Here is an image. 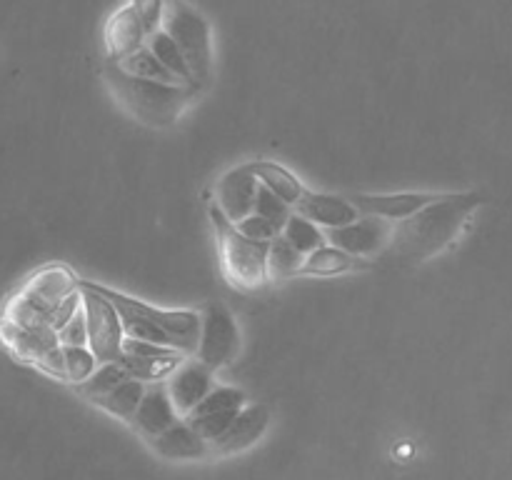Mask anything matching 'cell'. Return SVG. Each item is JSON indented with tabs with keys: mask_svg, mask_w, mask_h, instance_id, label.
Here are the masks:
<instances>
[{
	"mask_svg": "<svg viewBox=\"0 0 512 480\" xmlns=\"http://www.w3.org/2000/svg\"><path fill=\"white\" fill-rule=\"evenodd\" d=\"M148 48L158 55V60L170 70V73L178 75L185 85H193V88H198L193 80V73H190V65H188V60H185L183 50L178 48V43H175V40L170 38L163 28H158L155 33H150Z\"/></svg>",
	"mask_w": 512,
	"mask_h": 480,
	"instance_id": "obj_23",
	"label": "cell"
},
{
	"mask_svg": "<svg viewBox=\"0 0 512 480\" xmlns=\"http://www.w3.org/2000/svg\"><path fill=\"white\" fill-rule=\"evenodd\" d=\"M5 320H10L15 325H23V328H53L48 310L35 303V300H30L25 293H18L15 298L8 300V305H5Z\"/></svg>",
	"mask_w": 512,
	"mask_h": 480,
	"instance_id": "obj_27",
	"label": "cell"
},
{
	"mask_svg": "<svg viewBox=\"0 0 512 480\" xmlns=\"http://www.w3.org/2000/svg\"><path fill=\"white\" fill-rule=\"evenodd\" d=\"M78 285L83 290V308L85 320H88V348L93 350L98 363L120 360L123 358L125 330L118 308L85 280H78Z\"/></svg>",
	"mask_w": 512,
	"mask_h": 480,
	"instance_id": "obj_5",
	"label": "cell"
},
{
	"mask_svg": "<svg viewBox=\"0 0 512 480\" xmlns=\"http://www.w3.org/2000/svg\"><path fill=\"white\" fill-rule=\"evenodd\" d=\"M128 378H130V373L123 368V363H120V360H110V363H100L88 380H83V383L75 385V390H78L83 398H88L90 403H93V400H98L100 395H105V393H110L113 388H118V385Z\"/></svg>",
	"mask_w": 512,
	"mask_h": 480,
	"instance_id": "obj_24",
	"label": "cell"
},
{
	"mask_svg": "<svg viewBox=\"0 0 512 480\" xmlns=\"http://www.w3.org/2000/svg\"><path fill=\"white\" fill-rule=\"evenodd\" d=\"M78 288H80L78 280H75V275L70 273L68 268H63V265H48V268L30 275V278L25 280L23 288H20V293H25L30 300L43 305V308L50 313V320H53L55 305H58L65 295H70Z\"/></svg>",
	"mask_w": 512,
	"mask_h": 480,
	"instance_id": "obj_15",
	"label": "cell"
},
{
	"mask_svg": "<svg viewBox=\"0 0 512 480\" xmlns=\"http://www.w3.org/2000/svg\"><path fill=\"white\" fill-rule=\"evenodd\" d=\"M110 63H113V60H110ZM118 65L123 70H128V73L138 75V78L160 80V83H183V80H180L178 75H173L168 68H165L163 63H160L158 55H155L153 50L148 48V45H143V48L135 50L133 55H128V58H125V60H120Z\"/></svg>",
	"mask_w": 512,
	"mask_h": 480,
	"instance_id": "obj_25",
	"label": "cell"
},
{
	"mask_svg": "<svg viewBox=\"0 0 512 480\" xmlns=\"http://www.w3.org/2000/svg\"><path fill=\"white\" fill-rule=\"evenodd\" d=\"M40 370H45L48 375L58 380H68V373H65V353H63V345H55V348L45 350L38 360H35Z\"/></svg>",
	"mask_w": 512,
	"mask_h": 480,
	"instance_id": "obj_33",
	"label": "cell"
},
{
	"mask_svg": "<svg viewBox=\"0 0 512 480\" xmlns=\"http://www.w3.org/2000/svg\"><path fill=\"white\" fill-rule=\"evenodd\" d=\"M160 28L183 50L195 85L203 90L213 75V35H210V23L205 15L185 0H165Z\"/></svg>",
	"mask_w": 512,
	"mask_h": 480,
	"instance_id": "obj_4",
	"label": "cell"
},
{
	"mask_svg": "<svg viewBox=\"0 0 512 480\" xmlns=\"http://www.w3.org/2000/svg\"><path fill=\"white\" fill-rule=\"evenodd\" d=\"M438 198V193H395V195H353V203L358 205L363 215H378V218L398 223L410 218Z\"/></svg>",
	"mask_w": 512,
	"mask_h": 480,
	"instance_id": "obj_16",
	"label": "cell"
},
{
	"mask_svg": "<svg viewBox=\"0 0 512 480\" xmlns=\"http://www.w3.org/2000/svg\"><path fill=\"white\" fill-rule=\"evenodd\" d=\"M283 235L303 255L313 253L315 248H320V245L328 243V238H325V230H320V225H315L313 220H308L305 215L295 213V210H293V215L288 218V223H285Z\"/></svg>",
	"mask_w": 512,
	"mask_h": 480,
	"instance_id": "obj_26",
	"label": "cell"
},
{
	"mask_svg": "<svg viewBox=\"0 0 512 480\" xmlns=\"http://www.w3.org/2000/svg\"><path fill=\"white\" fill-rule=\"evenodd\" d=\"M260 180L253 173V168L240 165V168L228 170L223 178L215 185V205L225 213L230 223L248 218L255 210V200H258Z\"/></svg>",
	"mask_w": 512,
	"mask_h": 480,
	"instance_id": "obj_9",
	"label": "cell"
},
{
	"mask_svg": "<svg viewBox=\"0 0 512 480\" xmlns=\"http://www.w3.org/2000/svg\"><path fill=\"white\" fill-rule=\"evenodd\" d=\"M295 213L305 215V218L313 220V223L320 225L323 230L340 228V225L353 223V220H358L360 215H363L358 205L353 203V198L313 193V190H305L303 198L295 203Z\"/></svg>",
	"mask_w": 512,
	"mask_h": 480,
	"instance_id": "obj_13",
	"label": "cell"
},
{
	"mask_svg": "<svg viewBox=\"0 0 512 480\" xmlns=\"http://www.w3.org/2000/svg\"><path fill=\"white\" fill-rule=\"evenodd\" d=\"M215 235H218L220 268L228 283L238 290H258L268 283V240H253L240 233L235 223L225 218L223 210L213 203L210 208Z\"/></svg>",
	"mask_w": 512,
	"mask_h": 480,
	"instance_id": "obj_3",
	"label": "cell"
},
{
	"mask_svg": "<svg viewBox=\"0 0 512 480\" xmlns=\"http://www.w3.org/2000/svg\"><path fill=\"white\" fill-rule=\"evenodd\" d=\"M65 353V373H68V380L65 383H83L98 368V358H95L93 350L88 345H63Z\"/></svg>",
	"mask_w": 512,
	"mask_h": 480,
	"instance_id": "obj_28",
	"label": "cell"
},
{
	"mask_svg": "<svg viewBox=\"0 0 512 480\" xmlns=\"http://www.w3.org/2000/svg\"><path fill=\"white\" fill-rule=\"evenodd\" d=\"M478 193L438 195L410 218L393 223L385 253L403 263H423L460 238L470 215L480 208Z\"/></svg>",
	"mask_w": 512,
	"mask_h": 480,
	"instance_id": "obj_1",
	"label": "cell"
},
{
	"mask_svg": "<svg viewBox=\"0 0 512 480\" xmlns=\"http://www.w3.org/2000/svg\"><path fill=\"white\" fill-rule=\"evenodd\" d=\"M355 255L345 253L343 248L333 243H325L315 248L313 253L305 255V263L300 268V275H338L353 268Z\"/></svg>",
	"mask_w": 512,
	"mask_h": 480,
	"instance_id": "obj_22",
	"label": "cell"
},
{
	"mask_svg": "<svg viewBox=\"0 0 512 480\" xmlns=\"http://www.w3.org/2000/svg\"><path fill=\"white\" fill-rule=\"evenodd\" d=\"M178 420L180 415L178 410H175L173 400H170L168 388L163 385V380H160V383H145L143 400H140L138 413H135L133 418L135 430H140L145 438L153 440L155 435L168 430L170 425L178 423Z\"/></svg>",
	"mask_w": 512,
	"mask_h": 480,
	"instance_id": "obj_14",
	"label": "cell"
},
{
	"mask_svg": "<svg viewBox=\"0 0 512 480\" xmlns=\"http://www.w3.org/2000/svg\"><path fill=\"white\" fill-rule=\"evenodd\" d=\"M60 345H88V320H85V308L80 305L78 313L58 330Z\"/></svg>",
	"mask_w": 512,
	"mask_h": 480,
	"instance_id": "obj_31",
	"label": "cell"
},
{
	"mask_svg": "<svg viewBox=\"0 0 512 480\" xmlns=\"http://www.w3.org/2000/svg\"><path fill=\"white\" fill-rule=\"evenodd\" d=\"M390 230H393L390 220L378 218V215H360L353 223L340 225V228H328L325 230V238H328V243L343 248L345 253L355 255V258L358 255L365 258V255L385 253Z\"/></svg>",
	"mask_w": 512,
	"mask_h": 480,
	"instance_id": "obj_8",
	"label": "cell"
},
{
	"mask_svg": "<svg viewBox=\"0 0 512 480\" xmlns=\"http://www.w3.org/2000/svg\"><path fill=\"white\" fill-rule=\"evenodd\" d=\"M185 358H188V353L178 348L125 338L120 363L128 370L130 378H138L143 383H160V380H168L185 363Z\"/></svg>",
	"mask_w": 512,
	"mask_h": 480,
	"instance_id": "obj_6",
	"label": "cell"
},
{
	"mask_svg": "<svg viewBox=\"0 0 512 480\" xmlns=\"http://www.w3.org/2000/svg\"><path fill=\"white\" fill-rule=\"evenodd\" d=\"M213 373L208 365L200 360H185L178 370L168 378L165 388H168L170 400H173L175 410L180 418L190 415V410L213 390Z\"/></svg>",
	"mask_w": 512,
	"mask_h": 480,
	"instance_id": "obj_11",
	"label": "cell"
},
{
	"mask_svg": "<svg viewBox=\"0 0 512 480\" xmlns=\"http://www.w3.org/2000/svg\"><path fill=\"white\" fill-rule=\"evenodd\" d=\"M105 80L118 98V103L128 110L133 118L150 128H168L178 123L180 115L193 103L198 88L183 83H160V80L138 78L120 68L118 63L105 65Z\"/></svg>",
	"mask_w": 512,
	"mask_h": 480,
	"instance_id": "obj_2",
	"label": "cell"
},
{
	"mask_svg": "<svg viewBox=\"0 0 512 480\" xmlns=\"http://www.w3.org/2000/svg\"><path fill=\"white\" fill-rule=\"evenodd\" d=\"M253 173L258 175L260 185H265L268 190H273L278 198H283L285 203H290L295 208L303 193L308 188L303 185V180L295 178L288 168H283L280 163H270V160H258V163H250Z\"/></svg>",
	"mask_w": 512,
	"mask_h": 480,
	"instance_id": "obj_19",
	"label": "cell"
},
{
	"mask_svg": "<svg viewBox=\"0 0 512 480\" xmlns=\"http://www.w3.org/2000/svg\"><path fill=\"white\" fill-rule=\"evenodd\" d=\"M0 340L15 358L28 360V363H35L45 350L60 345L55 328H23V325H15L5 318L0 323Z\"/></svg>",
	"mask_w": 512,
	"mask_h": 480,
	"instance_id": "obj_18",
	"label": "cell"
},
{
	"mask_svg": "<svg viewBox=\"0 0 512 480\" xmlns=\"http://www.w3.org/2000/svg\"><path fill=\"white\" fill-rule=\"evenodd\" d=\"M235 228H238L243 235H248V238L268 240V243L273 238H278L280 233H283V228H278V225H275L273 220L263 218V215L255 213V210L248 215V218L238 220V223H235Z\"/></svg>",
	"mask_w": 512,
	"mask_h": 480,
	"instance_id": "obj_30",
	"label": "cell"
},
{
	"mask_svg": "<svg viewBox=\"0 0 512 480\" xmlns=\"http://www.w3.org/2000/svg\"><path fill=\"white\" fill-rule=\"evenodd\" d=\"M153 445L168 460H200L213 453L210 450V440H205L185 418H180L168 430L155 435Z\"/></svg>",
	"mask_w": 512,
	"mask_h": 480,
	"instance_id": "obj_17",
	"label": "cell"
},
{
	"mask_svg": "<svg viewBox=\"0 0 512 480\" xmlns=\"http://www.w3.org/2000/svg\"><path fill=\"white\" fill-rule=\"evenodd\" d=\"M235 350H238V325L225 305L213 303L203 315L195 358L210 370H218L233 358Z\"/></svg>",
	"mask_w": 512,
	"mask_h": 480,
	"instance_id": "obj_7",
	"label": "cell"
},
{
	"mask_svg": "<svg viewBox=\"0 0 512 480\" xmlns=\"http://www.w3.org/2000/svg\"><path fill=\"white\" fill-rule=\"evenodd\" d=\"M255 213H260L263 218L273 220L278 228H285L288 218L293 215V205L285 203L283 198H278V195H275L273 190L265 188V185H260L258 200H255Z\"/></svg>",
	"mask_w": 512,
	"mask_h": 480,
	"instance_id": "obj_29",
	"label": "cell"
},
{
	"mask_svg": "<svg viewBox=\"0 0 512 480\" xmlns=\"http://www.w3.org/2000/svg\"><path fill=\"white\" fill-rule=\"evenodd\" d=\"M130 5H133V10L138 13V18L143 20L145 28H148L150 33H155V30L160 28V23H163L165 0H130Z\"/></svg>",
	"mask_w": 512,
	"mask_h": 480,
	"instance_id": "obj_32",
	"label": "cell"
},
{
	"mask_svg": "<svg viewBox=\"0 0 512 480\" xmlns=\"http://www.w3.org/2000/svg\"><path fill=\"white\" fill-rule=\"evenodd\" d=\"M148 38L150 30L138 18L133 5H123V8L110 15L108 25H105V53H108V60L120 63L128 55H133L135 50L148 45Z\"/></svg>",
	"mask_w": 512,
	"mask_h": 480,
	"instance_id": "obj_12",
	"label": "cell"
},
{
	"mask_svg": "<svg viewBox=\"0 0 512 480\" xmlns=\"http://www.w3.org/2000/svg\"><path fill=\"white\" fill-rule=\"evenodd\" d=\"M268 425L270 410L265 405H248V408H243L235 415V420L225 428V433L210 443V450L215 455L243 453V450H248L250 445H255L263 438Z\"/></svg>",
	"mask_w": 512,
	"mask_h": 480,
	"instance_id": "obj_10",
	"label": "cell"
},
{
	"mask_svg": "<svg viewBox=\"0 0 512 480\" xmlns=\"http://www.w3.org/2000/svg\"><path fill=\"white\" fill-rule=\"evenodd\" d=\"M305 263V255L285 238L283 233L278 238L270 240L268 248V278L270 280H285L300 275V268Z\"/></svg>",
	"mask_w": 512,
	"mask_h": 480,
	"instance_id": "obj_21",
	"label": "cell"
},
{
	"mask_svg": "<svg viewBox=\"0 0 512 480\" xmlns=\"http://www.w3.org/2000/svg\"><path fill=\"white\" fill-rule=\"evenodd\" d=\"M143 393H145L143 380L128 378V380H123L118 388H113L110 393L100 395L98 400H93V405L103 408L105 413L115 415V418L133 423L135 413H138L140 400H143Z\"/></svg>",
	"mask_w": 512,
	"mask_h": 480,
	"instance_id": "obj_20",
	"label": "cell"
}]
</instances>
